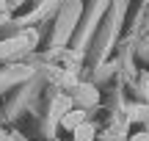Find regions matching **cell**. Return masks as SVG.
<instances>
[{
  "instance_id": "6",
  "label": "cell",
  "mask_w": 149,
  "mask_h": 141,
  "mask_svg": "<svg viewBox=\"0 0 149 141\" xmlns=\"http://www.w3.org/2000/svg\"><path fill=\"white\" fill-rule=\"evenodd\" d=\"M130 141H149V133H138V136H133Z\"/></svg>"
},
{
  "instance_id": "5",
  "label": "cell",
  "mask_w": 149,
  "mask_h": 141,
  "mask_svg": "<svg viewBox=\"0 0 149 141\" xmlns=\"http://www.w3.org/2000/svg\"><path fill=\"white\" fill-rule=\"evenodd\" d=\"M17 47H25V42H19V39H17V42H14V39H11V42H3V44H0V55L11 53V50H17Z\"/></svg>"
},
{
  "instance_id": "4",
  "label": "cell",
  "mask_w": 149,
  "mask_h": 141,
  "mask_svg": "<svg viewBox=\"0 0 149 141\" xmlns=\"http://www.w3.org/2000/svg\"><path fill=\"white\" fill-rule=\"evenodd\" d=\"M138 119H149V105H135L130 111V122H138Z\"/></svg>"
},
{
  "instance_id": "2",
  "label": "cell",
  "mask_w": 149,
  "mask_h": 141,
  "mask_svg": "<svg viewBox=\"0 0 149 141\" xmlns=\"http://www.w3.org/2000/svg\"><path fill=\"white\" fill-rule=\"evenodd\" d=\"M61 125H64L66 130H72V133H74L80 125H83V111H69V114L64 116V122H61Z\"/></svg>"
},
{
  "instance_id": "3",
  "label": "cell",
  "mask_w": 149,
  "mask_h": 141,
  "mask_svg": "<svg viewBox=\"0 0 149 141\" xmlns=\"http://www.w3.org/2000/svg\"><path fill=\"white\" fill-rule=\"evenodd\" d=\"M74 141H94V127L83 122V125L74 130Z\"/></svg>"
},
{
  "instance_id": "7",
  "label": "cell",
  "mask_w": 149,
  "mask_h": 141,
  "mask_svg": "<svg viewBox=\"0 0 149 141\" xmlns=\"http://www.w3.org/2000/svg\"><path fill=\"white\" fill-rule=\"evenodd\" d=\"M144 91H146V94H149V75H146V77H144Z\"/></svg>"
},
{
  "instance_id": "1",
  "label": "cell",
  "mask_w": 149,
  "mask_h": 141,
  "mask_svg": "<svg viewBox=\"0 0 149 141\" xmlns=\"http://www.w3.org/2000/svg\"><path fill=\"white\" fill-rule=\"evenodd\" d=\"M77 100H80L83 105H97V103H100V94H97V89L91 86V83H80Z\"/></svg>"
},
{
  "instance_id": "8",
  "label": "cell",
  "mask_w": 149,
  "mask_h": 141,
  "mask_svg": "<svg viewBox=\"0 0 149 141\" xmlns=\"http://www.w3.org/2000/svg\"><path fill=\"white\" fill-rule=\"evenodd\" d=\"M11 3H14V6H19V3H22V0H11Z\"/></svg>"
}]
</instances>
